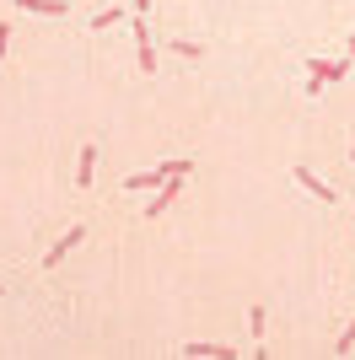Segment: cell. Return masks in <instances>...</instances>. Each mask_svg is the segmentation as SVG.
I'll return each instance as SVG.
<instances>
[{"label":"cell","mask_w":355,"mask_h":360,"mask_svg":"<svg viewBox=\"0 0 355 360\" xmlns=\"http://www.w3.org/2000/svg\"><path fill=\"white\" fill-rule=\"evenodd\" d=\"M118 22H124V6H113V11H97V16H92V27H97V32L118 27Z\"/></svg>","instance_id":"8fae6325"},{"label":"cell","mask_w":355,"mask_h":360,"mask_svg":"<svg viewBox=\"0 0 355 360\" xmlns=\"http://www.w3.org/2000/svg\"><path fill=\"white\" fill-rule=\"evenodd\" d=\"M135 60H140V75H156V44H135Z\"/></svg>","instance_id":"9c48e42d"},{"label":"cell","mask_w":355,"mask_h":360,"mask_svg":"<svg viewBox=\"0 0 355 360\" xmlns=\"http://www.w3.org/2000/svg\"><path fill=\"white\" fill-rule=\"evenodd\" d=\"M130 27H135V44H151V22H146L140 11H135V22H130Z\"/></svg>","instance_id":"5bb4252c"},{"label":"cell","mask_w":355,"mask_h":360,"mask_svg":"<svg viewBox=\"0 0 355 360\" xmlns=\"http://www.w3.org/2000/svg\"><path fill=\"white\" fill-rule=\"evenodd\" d=\"M350 349H355V317L344 323V333H340V339H334V355H350Z\"/></svg>","instance_id":"7c38bea8"},{"label":"cell","mask_w":355,"mask_h":360,"mask_svg":"<svg viewBox=\"0 0 355 360\" xmlns=\"http://www.w3.org/2000/svg\"><path fill=\"white\" fill-rule=\"evenodd\" d=\"M350 162H355V150H350Z\"/></svg>","instance_id":"d6986e66"},{"label":"cell","mask_w":355,"mask_h":360,"mask_svg":"<svg viewBox=\"0 0 355 360\" xmlns=\"http://www.w3.org/2000/svg\"><path fill=\"white\" fill-rule=\"evenodd\" d=\"M75 242H87V226H70V231H65V237H59L54 248H49V253H44V269H54V264H59L65 253H70Z\"/></svg>","instance_id":"52a82bcc"},{"label":"cell","mask_w":355,"mask_h":360,"mask_svg":"<svg viewBox=\"0 0 355 360\" xmlns=\"http://www.w3.org/2000/svg\"><path fill=\"white\" fill-rule=\"evenodd\" d=\"M173 172H194V156H167V162H156L151 172H130L124 188H130V194H151V188H162Z\"/></svg>","instance_id":"6da1fadb"},{"label":"cell","mask_w":355,"mask_h":360,"mask_svg":"<svg viewBox=\"0 0 355 360\" xmlns=\"http://www.w3.org/2000/svg\"><path fill=\"white\" fill-rule=\"evenodd\" d=\"M16 11H27V16H70V0H16Z\"/></svg>","instance_id":"8992f818"},{"label":"cell","mask_w":355,"mask_h":360,"mask_svg":"<svg viewBox=\"0 0 355 360\" xmlns=\"http://www.w3.org/2000/svg\"><path fill=\"white\" fill-rule=\"evenodd\" d=\"M130 6H135V11H140V16H146V11H151V0H130Z\"/></svg>","instance_id":"2e32d148"},{"label":"cell","mask_w":355,"mask_h":360,"mask_svg":"<svg viewBox=\"0 0 355 360\" xmlns=\"http://www.w3.org/2000/svg\"><path fill=\"white\" fill-rule=\"evenodd\" d=\"M291 178H296V183H301V188H307V194H312V199H340V194H334V188H328V183H323V178H318V172H312V167H301V162H296V167H291Z\"/></svg>","instance_id":"277c9868"},{"label":"cell","mask_w":355,"mask_h":360,"mask_svg":"<svg viewBox=\"0 0 355 360\" xmlns=\"http://www.w3.org/2000/svg\"><path fill=\"white\" fill-rule=\"evenodd\" d=\"M6 49H11V22H0V60H6Z\"/></svg>","instance_id":"9a60e30c"},{"label":"cell","mask_w":355,"mask_h":360,"mask_svg":"<svg viewBox=\"0 0 355 360\" xmlns=\"http://www.w3.org/2000/svg\"><path fill=\"white\" fill-rule=\"evenodd\" d=\"M350 54H355V38H350Z\"/></svg>","instance_id":"e0dca14e"},{"label":"cell","mask_w":355,"mask_h":360,"mask_svg":"<svg viewBox=\"0 0 355 360\" xmlns=\"http://www.w3.org/2000/svg\"><path fill=\"white\" fill-rule=\"evenodd\" d=\"M97 156H103L97 146H81V156H75V188H92V178H97Z\"/></svg>","instance_id":"5b68a950"},{"label":"cell","mask_w":355,"mask_h":360,"mask_svg":"<svg viewBox=\"0 0 355 360\" xmlns=\"http://www.w3.org/2000/svg\"><path fill=\"white\" fill-rule=\"evenodd\" d=\"M307 70H312L307 91L318 97V91H323L328 81H344V75H350V60H307Z\"/></svg>","instance_id":"7a4b0ae2"},{"label":"cell","mask_w":355,"mask_h":360,"mask_svg":"<svg viewBox=\"0 0 355 360\" xmlns=\"http://www.w3.org/2000/svg\"><path fill=\"white\" fill-rule=\"evenodd\" d=\"M183 183H189V172H173V178H167L162 188H156V199H146V221H156V215H162L167 205H173V199L183 194Z\"/></svg>","instance_id":"3957f363"},{"label":"cell","mask_w":355,"mask_h":360,"mask_svg":"<svg viewBox=\"0 0 355 360\" xmlns=\"http://www.w3.org/2000/svg\"><path fill=\"white\" fill-rule=\"evenodd\" d=\"M0 296H6V285H0Z\"/></svg>","instance_id":"ac0fdd59"},{"label":"cell","mask_w":355,"mask_h":360,"mask_svg":"<svg viewBox=\"0 0 355 360\" xmlns=\"http://www.w3.org/2000/svg\"><path fill=\"white\" fill-rule=\"evenodd\" d=\"M173 54H178V60H205V49H199V44H189V38H178V44H173Z\"/></svg>","instance_id":"4fadbf2b"},{"label":"cell","mask_w":355,"mask_h":360,"mask_svg":"<svg viewBox=\"0 0 355 360\" xmlns=\"http://www.w3.org/2000/svg\"><path fill=\"white\" fill-rule=\"evenodd\" d=\"M183 355H221V360H232L237 349H226V345H210V339H189V345H183Z\"/></svg>","instance_id":"ba28073f"},{"label":"cell","mask_w":355,"mask_h":360,"mask_svg":"<svg viewBox=\"0 0 355 360\" xmlns=\"http://www.w3.org/2000/svg\"><path fill=\"white\" fill-rule=\"evenodd\" d=\"M248 328H253V345L264 355V307H248Z\"/></svg>","instance_id":"30bf717a"}]
</instances>
